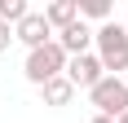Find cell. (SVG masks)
Returning <instances> with one entry per match:
<instances>
[{"instance_id": "1", "label": "cell", "mask_w": 128, "mask_h": 123, "mask_svg": "<svg viewBox=\"0 0 128 123\" xmlns=\"http://www.w3.org/2000/svg\"><path fill=\"white\" fill-rule=\"evenodd\" d=\"M93 44H97V62H102L106 75H124L128 70V26H119L115 18L110 22H102L97 31H93Z\"/></svg>"}, {"instance_id": "2", "label": "cell", "mask_w": 128, "mask_h": 123, "mask_svg": "<svg viewBox=\"0 0 128 123\" xmlns=\"http://www.w3.org/2000/svg\"><path fill=\"white\" fill-rule=\"evenodd\" d=\"M22 75L31 79L36 88H44L49 79H58V75H66V53L58 49V40H49V44H40V49L26 53L22 62Z\"/></svg>"}, {"instance_id": "3", "label": "cell", "mask_w": 128, "mask_h": 123, "mask_svg": "<svg viewBox=\"0 0 128 123\" xmlns=\"http://www.w3.org/2000/svg\"><path fill=\"white\" fill-rule=\"evenodd\" d=\"M88 101H93V110L102 114V119H119V114L128 110V88H124V79L106 75L102 84L88 88Z\"/></svg>"}, {"instance_id": "4", "label": "cell", "mask_w": 128, "mask_h": 123, "mask_svg": "<svg viewBox=\"0 0 128 123\" xmlns=\"http://www.w3.org/2000/svg\"><path fill=\"white\" fill-rule=\"evenodd\" d=\"M66 79H71V88H84L88 92L93 84H102L106 70H102V62H97V53H80V57H66Z\"/></svg>"}, {"instance_id": "5", "label": "cell", "mask_w": 128, "mask_h": 123, "mask_svg": "<svg viewBox=\"0 0 128 123\" xmlns=\"http://www.w3.org/2000/svg\"><path fill=\"white\" fill-rule=\"evenodd\" d=\"M13 40H22V44H26V53H31V49H40V44H49V40H53V31H49V22H44V13H36V9H31L22 22L13 26Z\"/></svg>"}, {"instance_id": "6", "label": "cell", "mask_w": 128, "mask_h": 123, "mask_svg": "<svg viewBox=\"0 0 128 123\" xmlns=\"http://www.w3.org/2000/svg\"><path fill=\"white\" fill-rule=\"evenodd\" d=\"M53 40H58V49H62L66 57H80V53L93 49V26H88V22H71L66 31H58Z\"/></svg>"}, {"instance_id": "7", "label": "cell", "mask_w": 128, "mask_h": 123, "mask_svg": "<svg viewBox=\"0 0 128 123\" xmlns=\"http://www.w3.org/2000/svg\"><path fill=\"white\" fill-rule=\"evenodd\" d=\"M44 22H49V31H66L71 22H80L75 0H53V4H44Z\"/></svg>"}, {"instance_id": "8", "label": "cell", "mask_w": 128, "mask_h": 123, "mask_svg": "<svg viewBox=\"0 0 128 123\" xmlns=\"http://www.w3.org/2000/svg\"><path fill=\"white\" fill-rule=\"evenodd\" d=\"M71 97H75V88H71L66 75H58V79L44 84V101H49V106H71Z\"/></svg>"}, {"instance_id": "9", "label": "cell", "mask_w": 128, "mask_h": 123, "mask_svg": "<svg viewBox=\"0 0 128 123\" xmlns=\"http://www.w3.org/2000/svg\"><path fill=\"white\" fill-rule=\"evenodd\" d=\"M75 9H80V22H84V18L110 22V0H75Z\"/></svg>"}, {"instance_id": "10", "label": "cell", "mask_w": 128, "mask_h": 123, "mask_svg": "<svg viewBox=\"0 0 128 123\" xmlns=\"http://www.w3.org/2000/svg\"><path fill=\"white\" fill-rule=\"evenodd\" d=\"M26 13H31L26 0H0V22H4V26H18Z\"/></svg>"}, {"instance_id": "11", "label": "cell", "mask_w": 128, "mask_h": 123, "mask_svg": "<svg viewBox=\"0 0 128 123\" xmlns=\"http://www.w3.org/2000/svg\"><path fill=\"white\" fill-rule=\"evenodd\" d=\"M9 44H13V26H4V22H0V53L9 49Z\"/></svg>"}, {"instance_id": "12", "label": "cell", "mask_w": 128, "mask_h": 123, "mask_svg": "<svg viewBox=\"0 0 128 123\" xmlns=\"http://www.w3.org/2000/svg\"><path fill=\"white\" fill-rule=\"evenodd\" d=\"M88 123H115V119H102V114H93V119H88Z\"/></svg>"}, {"instance_id": "13", "label": "cell", "mask_w": 128, "mask_h": 123, "mask_svg": "<svg viewBox=\"0 0 128 123\" xmlns=\"http://www.w3.org/2000/svg\"><path fill=\"white\" fill-rule=\"evenodd\" d=\"M115 123H128V110H124V114H119V119H115Z\"/></svg>"}, {"instance_id": "14", "label": "cell", "mask_w": 128, "mask_h": 123, "mask_svg": "<svg viewBox=\"0 0 128 123\" xmlns=\"http://www.w3.org/2000/svg\"><path fill=\"white\" fill-rule=\"evenodd\" d=\"M119 79H124V88H128V70H124V75H119Z\"/></svg>"}]
</instances>
